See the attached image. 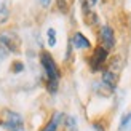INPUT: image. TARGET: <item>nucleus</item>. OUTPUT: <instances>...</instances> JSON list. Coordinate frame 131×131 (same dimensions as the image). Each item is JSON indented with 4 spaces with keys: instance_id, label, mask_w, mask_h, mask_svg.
Returning a JSON list of instances; mask_svg holds the SVG:
<instances>
[{
    "instance_id": "nucleus-1",
    "label": "nucleus",
    "mask_w": 131,
    "mask_h": 131,
    "mask_svg": "<svg viewBox=\"0 0 131 131\" xmlns=\"http://www.w3.org/2000/svg\"><path fill=\"white\" fill-rule=\"evenodd\" d=\"M38 59H40V66L47 75V82H45V88L50 94H56L58 90H59V80H61V69L59 66L56 64L53 54L47 50H42L40 54H38Z\"/></svg>"
},
{
    "instance_id": "nucleus-2",
    "label": "nucleus",
    "mask_w": 131,
    "mask_h": 131,
    "mask_svg": "<svg viewBox=\"0 0 131 131\" xmlns=\"http://www.w3.org/2000/svg\"><path fill=\"white\" fill-rule=\"evenodd\" d=\"M109 62V51L106 48H102L101 45H97L96 48H93L91 54L88 58V66L91 72H102L106 69V66Z\"/></svg>"
},
{
    "instance_id": "nucleus-3",
    "label": "nucleus",
    "mask_w": 131,
    "mask_h": 131,
    "mask_svg": "<svg viewBox=\"0 0 131 131\" xmlns=\"http://www.w3.org/2000/svg\"><path fill=\"white\" fill-rule=\"evenodd\" d=\"M0 47H2L6 53H13L16 54L21 51V38L16 32L13 30H5V32H0Z\"/></svg>"
},
{
    "instance_id": "nucleus-4",
    "label": "nucleus",
    "mask_w": 131,
    "mask_h": 131,
    "mask_svg": "<svg viewBox=\"0 0 131 131\" xmlns=\"http://www.w3.org/2000/svg\"><path fill=\"white\" fill-rule=\"evenodd\" d=\"M2 126L6 131H26L23 115L15 112V110H5L3 112Z\"/></svg>"
},
{
    "instance_id": "nucleus-5",
    "label": "nucleus",
    "mask_w": 131,
    "mask_h": 131,
    "mask_svg": "<svg viewBox=\"0 0 131 131\" xmlns=\"http://www.w3.org/2000/svg\"><path fill=\"white\" fill-rule=\"evenodd\" d=\"M115 43H117V38H115L114 27L109 24L101 26L99 27V45L102 48H106L107 51H110L115 48Z\"/></svg>"
},
{
    "instance_id": "nucleus-6",
    "label": "nucleus",
    "mask_w": 131,
    "mask_h": 131,
    "mask_svg": "<svg viewBox=\"0 0 131 131\" xmlns=\"http://www.w3.org/2000/svg\"><path fill=\"white\" fill-rule=\"evenodd\" d=\"M118 78H120V72L118 70L106 67L102 70V75H101V83L106 88H109L110 91H114L117 88V85H118Z\"/></svg>"
},
{
    "instance_id": "nucleus-7",
    "label": "nucleus",
    "mask_w": 131,
    "mask_h": 131,
    "mask_svg": "<svg viewBox=\"0 0 131 131\" xmlns=\"http://www.w3.org/2000/svg\"><path fill=\"white\" fill-rule=\"evenodd\" d=\"M82 15H83V21L86 26H96L99 23V18H97L96 11L91 8V5L86 0H82Z\"/></svg>"
},
{
    "instance_id": "nucleus-8",
    "label": "nucleus",
    "mask_w": 131,
    "mask_h": 131,
    "mask_svg": "<svg viewBox=\"0 0 131 131\" xmlns=\"http://www.w3.org/2000/svg\"><path fill=\"white\" fill-rule=\"evenodd\" d=\"M70 45L72 48H77V50H91V42L88 40V37H85V34L82 32H74L70 37Z\"/></svg>"
},
{
    "instance_id": "nucleus-9",
    "label": "nucleus",
    "mask_w": 131,
    "mask_h": 131,
    "mask_svg": "<svg viewBox=\"0 0 131 131\" xmlns=\"http://www.w3.org/2000/svg\"><path fill=\"white\" fill-rule=\"evenodd\" d=\"M10 18V5L6 0H0V24H5Z\"/></svg>"
},
{
    "instance_id": "nucleus-10",
    "label": "nucleus",
    "mask_w": 131,
    "mask_h": 131,
    "mask_svg": "<svg viewBox=\"0 0 131 131\" xmlns=\"http://www.w3.org/2000/svg\"><path fill=\"white\" fill-rule=\"evenodd\" d=\"M47 43H48V47H50V48L56 47V43H58V37H56V29L50 27V29L47 30Z\"/></svg>"
},
{
    "instance_id": "nucleus-11",
    "label": "nucleus",
    "mask_w": 131,
    "mask_h": 131,
    "mask_svg": "<svg viewBox=\"0 0 131 131\" xmlns=\"http://www.w3.org/2000/svg\"><path fill=\"white\" fill-rule=\"evenodd\" d=\"M24 69H26V66L21 59H15L10 66V72H13V74H21V72H24Z\"/></svg>"
},
{
    "instance_id": "nucleus-12",
    "label": "nucleus",
    "mask_w": 131,
    "mask_h": 131,
    "mask_svg": "<svg viewBox=\"0 0 131 131\" xmlns=\"http://www.w3.org/2000/svg\"><path fill=\"white\" fill-rule=\"evenodd\" d=\"M64 125H66V129L67 131H77V120H75V117H66V120H64Z\"/></svg>"
},
{
    "instance_id": "nucleus-13",
    "label": "nucleus",
    "mask_w": 131,
    "mask_h": 131,
    "mask_svg": "<svg viewBox=\"0 0 131 131\" xmlns=\"http://www.w3.org/2000/svg\"><path fill=\"white\" fill-rule=\"evenodd\" d=\"M58 2V8L61 11H67V8L70 6V0H56Z\"/></svg>"
},
{
    "instance_id": "nucleus-14",
    "label": "nucleus",
    "mask_w": 131,
    "mask_h": 131,
    "mask_svg": "<svg viewBox=\"0 0 131 131\" xmlns=\"http://www.w3.org/2000/svg\"><path fill=\"white\" fill-rule=\"evenodd\" d=\"M51 2H53V0H38V3L42 5V8H50V5H51Z\"/></svg>"
},
{
    "instance_id": "nucleus-15",
    "label": "nucleus",
    "mask_w": 131,
    "mask_h": 131,
    "mask_svg": "<svg viewBox=\"0 0 131 131\" xmlns=\"http://www.w3.org/2000/svg\"><path fill=\"white\" fill-rule=\"evenodd\" d=\"M93 128H94L96 131H106V126H104L102 123H97V122L93 123Z\"/></svg>"
},
{
    "instance_id": "nucleus-16",
    "label": "nucleus",
    "mask_w": 131,
    "mask_h": 131,
    "mask_svg": "<svg viewBox=\"0 0 131 131\" xmlns=\"http://www.w3.org/2000/svg\"><path fill=\"white\" fill-rule=\"evenodd\" d=\"M6 54H8V53H6V51H5V50H3L2 47H0V62H2V61H3V58H5Z\"/></svg>"
},
{
    "instance_id": "nucleus-17",
    "label": "nucleus",
    "mask_w": 131,
    "mask_h": 131,
    "mask_svg": "<svg viewBox=\"0 0 131 131\" xmlns=\"http://www.w3.org/2000/svg\"><path fill=\"white\" fill-rule=\"evenodd\" d=\"M86 2H88V3H90L91 6H93V5H96L97 2H99V0H86Z\"/></svg>"
},
{
    "instance_id": "nucleus-18",
    "label": "nucleus",
    "mask_w": 131,
    "mask_h": 131,
    "mask_svg": "<svg viewBox=\"0 0 131 131\" xmlns=\"http://www.w3.org/2000/svg\"><path fill=\"white\" fill-rule=\"evenodd\" d=\"M0 126H2V120H0Z\"/></svg>"
}]
</instances>
